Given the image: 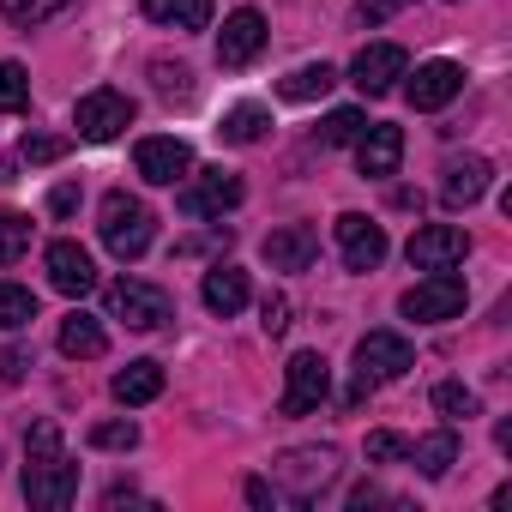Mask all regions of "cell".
Masks as SVG:
<instances>
[{
    "mask_svg": "<svg viewBox=\"0 0 512 512\" xmlns=\"http://www.w3.org/2000/svg\"><path fill=\"white\" fill-rule=\"evenodd\" d=\"M19 494L37 506V512H61L79 500V464L67 458L61 446V422H31L25 434V470H19Z\"/></svg>",
    "mask_w": 512,
    "mask_h": 512,
    "instance_id": "1",
    "label": "cell"
},
{
    "mask_svg": "<svg viewBox=\"0 0 512 512\" xmlns=\"http://www.w3.org/2000/svg\"><path fill=\"white\" fill-rule=\"evenodd\" d=\"M410 368H416V350H410L404 332H368V338L356 344V356H350V404L386 392V386L404 380Z\"/></svg>",
    "mask_w": 512,
    "mask_h": 512,
    "instance_id": "2",
    "label": "cell"
},
{
    "mask_svg": "<svg viewBox=\"0 0 512 512\" xmlns=\"http://www.w3.org/2000/svg\"><path fill=\"white\" fill-rule=\"evenodd\" d=\"M338 446H290L272 458V488L278 500H296V506H314L332 482H338Z\"/></svg>",
    "mask_w": 512,
    "mask_h": 512,
    "instance_id": "3",
    "label": "cell"
},
{
    "mask_svg": "<svg viewBox=\"0 0 512 512\" xmlns=\"http://www.w3.org/2000/svg\"><path fill=\"white\" fill-rule=\"evenodd\" d=\"M103 247L115 253L121 266H133L139 253L157 241V211L139 199V193H127V187H115V193H103Z\"/></svg>",
    "mask_w": 512,
    "mask_h": 512,
    "instance_id": "4",
    "label": "cell"
},
{
    "mask_svg": "<svg viewBox=\"0 0 512 512\" xmlns=\"http://www.w3.org/2000/svg\"><path fill=\"white\" fill-rule=\"evenodd\" d=\"M464 302H470V284H464L458 272H428V278H416V284L398 296V314L416 320V326H446V320L464 314Z\"/></svg>",
    "mask_w": 512,
    "mask_h": 512,
    "instance_id": "5",
    "label": "cell"
},
{
    "mask_svg": "<svg viewBox=\"0 0 512 512\" xmlns=\"http://www.w3.org/2000/svg\"><path fill=\"white\" fill-rule=\"evenodd\" d=\"M103 302H109V320H121L127 332H157L175 320V296L163 284H145V278H115Z\"/></svg>",
    "mask_w": 512,
    "mask_h": 512,
    "instance_id": "6",
    "label": "cell"
},
{
    "mask_svg": "<svg viewBox=\"0 0 512 512\" xmlns=\"http://www.w3.org/2000/svg\"><path fill=\"white\" fill-rule=\"evenodd\" d=\"M133 115H139V103H133L127 91L97 85V91H85V97H79L73 127H79V139H85V145H109V139H121V133L133 127Z\"/></svg>",
    "mask_w": 512,
    "mask_h": 512,
    "instance_id": "7",
    "label": "cell"
},
{
    "mask_svg": "<svg viewBox=\"0 0 512 512\" xmlns=\"http://www.w3.org/2000/svg\"><path fill=\"white\" fill-rule=\"evenodd\" d=\"M326 398H332V362L320 350H296L284 362V398H278V410L296 422V416H314Z\"/></svg>",
    "mask_w": 512,
    "mask_h": 512,
    "instance_id": "8",
    "label": "cell"
},
{
    "mask_svg": "<svg viewBox=\"0 0 512 512\" xmlns=\"http://www.w3.org/2000/svg\"><path fill=\"white\" fill-rule=\"evenodd\" d=\"M404 260L416 272H458L470 260V229H458V223H422L404 241Z\"/></svg>",
    "mask_w": 512,
    "mask_h": 512,
    "instance_id": "9",
    "label": "cell"
},
{
    "mask_svg": "<svg viewBox=\"0 0 512 512\" xmlns=\"http://www.w3.org/2000/svg\"><path fill=\"white\" fill-rule=\"evenodd\" d=\"M266 43H272L266 13H260V7H235V13L223 19V31H217V67H223V73H241V67H253V61L266 55Z\"/></svg>",
    "mask_w": 512,
    "mask_h": 512,
    "instance_id": "10",
    "label": "cell"
},
{
    "mask_svg": "<svg viewBox=\"0 0 512 512\" xmlns=\"http://www.w3.org/2000/svg\"><path fill=\"white\" fill-rule=\"evenodd\" d=\"M241 199H247V187H241V175H235V169H193V175H187V187H181V217L205 223V217L235 211Z\"/></svg>",
    "mask_w": 512,
    "mask_h": 512,
    "instance_id": "11",
    "label": "cell"
},
{
    "mask_svg": "<svg viewBox=\"0 0 512 512\" xmlns=\"http://www.w3.org/2000/svg\"><path fill=\"white\" fill-rule=\"evenodd\" d=\"M133 169H139V181H151V187H175V181L193 175V145L175 139V133H151V139L133 145Z\"/></svg>",
    "mask_w": 512,
    "mask_h": 512,
    "instance_id": "12",
    "label": "cell"
},
{
    "mask_svg": "<svg viewBox=\"0 0 512 512\" xmlns=\"http://www.w3.org/2000/svg\"><path fill=\"white\" fill-rule=\"evenodd\" d=\"M332 235H338V253H344V272H380V260L392 253L386 229L374 217H362V211H344L332 223Z\"/></svg>",
    "mask_w": 512,
    "mask_h": 512,
    "instance_id": "13",
    "label": "cell"
},
{
    "mask_svg": "<svg viewBox=\"0 0 512 512\" xmlns=\"http://www.w3.org/2000/svg\"><path fill=\"white\" fill-rule=\"evenodd\" d=\"M458 91H464V67H458V61H422L416 73H404V103H410L416 115L446 109Z\"/></svg>",
    "mask_w": 512,
    "mask_h": 512,
    "instance_id": "14",
    "label": "cell"
},
{
    "mask_svg": "<svg viewBox=\"0 0 512 512\" xmlns=\"http://www.w3.org/2000/svg\"><path fill=\"white\" fill-rule=\"evenodd\" d=\"M43 272H49V284L61 290V296H91L97 290V260H91V247H79V241H49V253H43Z\"/></svg>",
    "mask_w": 512,
    "mask_h": 512,
    "instance_id": "15",
    "label": "cell"
},
{
    "mask_svg": "<svg viewBox=\"0 0 512 512\" xmlns=\"http://www.w3.org/2000/svg\"><path fill=\"white\" fill-rule=\"evenodd\" d=\"M404 73H410V55H404L398 43H368V49L350 61V85H356L362 97H386V91H398Z\"/></svg>",
    "mask_w": 512,
    "mask_h": 512,
    "instance_id": "16",
    "label": "cell"
},
{
    "mask_svg": "<svg viewBox=\"0 0 512 512\" xmlns=\"http://www.w3.org/2000/svg\"><path fill=\"white\" fill-rule=\"evenodd\" d=\"M488 187H494V163L476 157V151H464V157H452V163L440 169V205H446V211H470Z\"/></svg>",
    "mask_w": 512,
    "mask_h": 512,
    "instance_id": "17",
    "label": "cell"
},
{
    "mask_svg": "<svg viewBox=\"0 0 512 512\" xmlns=\"http://www.w3.org/2000/svg\"><path fill=\"white\" fill-rule=\"evenodd\" d=\"M398 163H404V127L368 121L362 139H356V169H362L368 181H386V175H398Z\"/></svg>",
    "mask_w": 512,
    "mask_h": 512,
    "instance_id": "18",
    "label": "cell"
},
{
    "mask_svg": "<svg viewBox=\"0 0 512 512\" xmlns=\"http://www.w3.org/2000/svg\"><path fill=\"white\" fill-rule=\"evenodd\" d=\"M260 253H266L272 272H308L314 253H320V229L314 223H284V229H272L260 241Z\"/></svg>",
    "mask_w": 512,
    "mask_h": 512,
    "instance_id": "19",
    "label": "cell"
},
{
    "mask_svg": "<svg viewBox=\"0 0 512 512\" xmlns=\"http://www.w3.org/2000/svg\"><path fill=\"white\" fill-rule=\"evenodd\" d=\"M199 302H205L217 320H235V314L253 302V284H247L241 266H223V260H217V266L205 272V284H199Z\"/></svg>",
    "mask_w": 512,
    "mask_h": 512,
    "instance_id": "20",
    "label": "cell"
},
{
    "mask_svg": "<svg viewBox=\"0 0 512 512\" xmlns=\"http://www.w3.org/2000/svg\"><path fill=\"white\" fill-rule=\"evenodd\" d=\"M404 464L416 470V476H428V482H440L452 464H458V428L446 422V428H434V434H422V440H410L404 446Z\"/></svg>",
    "mask_w": 512,
    "mask_h": 512,
    "instance_id": "21",
    "label": "cell"
},
{
    "mask_svg": "<svg viewBox=\"0 0 512 512\" xmlns=\"http://www.w3.org/2000/svg\"><path fill=\"white\" fill-rule=\"evenodd\" d=\"M139 13L163 31H211L217 0H139Z\"/></svg>",
    "mask_w": 512,
    "mask_h": 512,
    "instance_id": "22",
    "label": "cell"
},
{
    "mask_svg": "<svg viewBox=\"0 0 512 512\" xmlns=\"http://www.w3.org/2000/svg\"><path fill=\"white\" fill-rule=\"evenodd\" d=\"M73 151V139H61V133H25L19 139V151L0 163V187L7 181H19V169H43V163H61Z\"/></svg>",
    "mask_w": 512,
    "mask_h": 512,
    "instance_id": "23",
    "label": "cell"
},
{
    "mask_svg": "<svg viewBox=\"0 0 512 512\" xmlns=\"http://www.w3.org/2000/svg\"><path fill=\"white\" fill-rule=\"evenodd\" d=\"M55 344H61V356H73V362H97V356L109 350V332H103L97 314H79V308H73V314L61 320V338H55Z\"/></svg>",
    "mask_w": 512,
    "mask_h": 512,
    "instance_id": "24",
    "label": "cell"
},
{
    "mask_svg": "<svg viewBox=\"0 0 512 512\" xmlns=\"http://www.w3.org/2000/svg\"><path fill=\"white\" fill-rule=\"evenodd\" d=\"M109 392H115V404H151L157 392H163V362H151V356H139V362H127L115 380H109Z\"/></svg>",
    "mask_w": 512,
    "mask_h": 512,
    "instance_id": "25",
    "label": "cell"
},
{
    "mask_svg": "<svg viewBox=\"0 0 512 512\" xmlns=\"http://www.w3.org/2000/svg\"><path fill=\"white\" fill-rule=\"evenodd\" d=\"M272 133V109L266 103H235V109H223V121H217V139L223 145H260Z\"/></svg>",
    "mask_w": 512,
    "mask_h": 512,
    "instance_id": "26",
    "label": "cell"
},
{
    "mask_svg": "<svg viewBox=\"0 0 512 512\" xmlns=\"http://www.w3.org/2000/svg\"><path fill=\"white\" fill-rule=\"evenodd\" d=\"M332 85H338V67L332 61H308V67H296V73L278 79V97L284 103H320Z\"/></svg>",
    "mask_w": 512,
    "mask_h": 512,
    "instance_id": "27",
    "label": "cell"
},
{
    "mask_svg": "<svg viewBox=\"0 0 512 512\" xmlns=\"http://www.w3.org/2000/svg\"><path fill=\"white\" fill-rule=\"evenodd\" d=\"M151 85H157L163 103H193V67H187V61L157 55V61H151Z\"/></svg>",
    "mask_w": 512,
    "mask_h": 512,
    "instance_id": "28",
    "label": "cell"
},
{
    "mask_svg": "<svg viewBox=\"0 0 512 512\" xmlns=\"http://www.w3.org/2000/svg\"><path fill=\"white\" fill-rule=\"evenodd\" d=\"M25 109H31V73L25 61L0 55V115H25Z\"/></svg>",
    "mask_w": 512,
    "mask_h": 512,
    "instance_id": "29",
    "label": "cell"
},
{
    "mask_svg": "<svg viewBox=\"0 0 512 512\" xmlns=\"http://www.w3.org/2000/svg\"><path fill=\"white\" fill-rule=\"evenodd\" d=\"M31 217L25 211H13V205H0V266H13V260H25L31 253Z\"/></svg>",
    "mask_w": 512,
    "mask_h": 512,
    "instance_id": "30",
    "label": "cell"
},
{
    "mask_svg": "<svg viewBox=\"0 0 512 512\" xmlns=\"http://www.w3.org/2000/svg\"><path fill=\"white\" fill-rule=\"evenodd\" d=\"M67 7H73V0H0V19L19 25V31H31V25H49Z\"/></svg>",
    "mask_w": 512,
    "mask_h": 512,
    "instance_id": "31",
    "label": "cell"
},
{
    "mask_svg": "<svg viewBox=\"0 0 512 512\" xmlns=\"http://www.w3.org/2000/svg\"><path fill=\"white\" fill-rule=\"evenodd\" d=\"M37 320V296L25 284H0V332H25Z\"/></svg>",
    "mask_w": 512,
    "mask_h": 512,
    "instance_id": "32",
    "label": "cell"
},
{
    "mask_svg": "<svg viewBox=\"0 0 512 512\" xmlns=\"http://www.w3.org/2000/svg\"><path fill=\"white\" fill-rule=\"evenodd\" d=\"M434 410H440V416L458 428V422H470L482 404H476V392H470L464 380H440V386H434Z\"/></svg>",
    "mask_w": 512,
    "mask_h": 512,
    "instance_id": "33",
    "label": "cell"
},
{
    "mask_svg": "<svg viewBox=\"0 0 512 512\" xmlns=\"http://www.w3.org/2000/svg\"><path fill=\"white\" fill-rule=\"evenodd\" d=\"M97 452H133L139 446V422H127V416H109V422H91V434H85Z\"/></svg>",
    "mask_w": 512,
    "mask_h": 512,
    "instance_id": "34",
    "label": "cell"
},
{
    "mask_svg": "<svg viewBox=\"0 0 512 512\" xmlns=\"http://www.w3.org/2000/svg\"><path fill=\"white\" fill-rule=\"evenodd\" d=\"M362 127H368V115H362V109H332V115L320 121V145H356V139H362Z\"/></svg>",
    "mask_w": 512,
    "mask_h": 512,
    "instance_id": "35",
    "label": "cell"
},
{
    "mask_svg": "<svg viewBox=\"0 0 512 512\" xmlns=\"http://www.w3.org/2000/svg\"><path fill=\"white\" fill-rule=\"evenodd\" d=\"M404 434H392V428H374L368 434V464H404Z\"/></svg>",
    "mask_w": 512,
    "mask_h": 512,
    "instance_id": "36",
    "label": "cell"
},
{
    "mask_svg": "<svg viewBox=\"0 0 512 512\" xmlns=\"http://www.w3.org/2000/svg\"><path fill=\"white\" fill-rule=\"evenodd\" d=\"M404 7H416V0H356V25H362V31H374V25L398 19Z\"/></svg>",
    "mask_w": 512,
    "mask_h": 512,
    "instance_id": "37",
    "label": "cell"
},
{
    "mask_svg": "<svg viewBox=\"0 0 512 512\" xmlns=\"http://www.w3.org/2000/svg\"><path fill=\"white\" fill-rule=\"evenodd\" d=\"M79 199H85L79 175H73V181H55V187H49V217H73V211H79Z\"/></svg>",
    "mask_w": 512,
    "mask_h": 512,
    "instance_id": "38",
    "label": "cell"
},
{
    "mask_svg": "<svg viewBox=\"0 0 512 512\" xmlns=\"http://www.w3.org/2000/svg\"><path fill=\"white\" fill-rule=\"evenodd\" d=\"M260 326H266V338H284L290 332V296H266L260 302Z\"/></svg>",
    "mask_w": 512,
    "mask_h": 512,
    "instance_id": "39",
    "label": "cell"
},
{
    "mask_svg": "<svg viewBox=\"0 0 512 512\" xmlns=\"http://www.w3.org/2000/svg\"><path fill=\"white\" fill-rule=\"evenodd\" d=\"M344 506H350V512H362V506H404V500H398V494H386L380 482H356V488L344 494Z\"/></svg>",
    "mask_w": 512,
    "mask_h": 512,
    "instance_id": "40",
    "label": "cell"
},
{
    "mask_svg": "<svg viewBox=\"0 0 512 512\" xmlns=\"http://www.w3.org/2000/svg\"><path fill=\"white\" fill-rule=\"evenodd\" d=\"M25 374H31V350H19V344H13V350H0V380L19 386Z\"/></svg>",
    "mask_w": 512,
    "mask_h": 512,
    "instance_id": "41",
    "label": "cell"
},
{
    "mask_svg": "<svg viewBox=\"0 0 512 512\" xmlns=\"http://www.w3.org/2000/svg\"><path fill=\"white\" fill-rule=\"evenodd\" d=\"M241 494H247V506H260V512H272V506H278L272 476H247V488H241Z\"/></svg>",
    "mask_w": 512,
    "mask_h": 512,
    "instance_id": "42",
    "label": "cell"
},
{
    "mask_svg": "<svg viewBox=\"0 0 512 512\" xmlns=\"http://www.w3.org/2000/svg\"><path fill=\"white\" fill-rule=\"evenodd\" d=\"M392 205H404V211H422V193H410V187H398V193H392Z\"/></svg>",
    "mask_w": 512,
    "mask_h": 512,
    "instance_id": "43",
    "label": "cell"
},
{
    "mask_svg": "<svg viewBox=\"0 0 512 512\" xmlns=\"http://www.w3.org/2000/svg\"><path fill=\"white\" fill-rule=\"evenodd\" d=\"M452 7H458V0H452Z\"/></svg>",
    "mask_w": 512,
    "mask_h": 512,
    "instance_id": "44",
    "label": "cell"
}]
</instances>
